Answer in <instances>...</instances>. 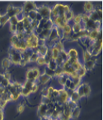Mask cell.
<instances>
[{
  "label": "cell",
  "mask_w": 103,
  "mask_h": 120,
  "mask_svg": "<svg viewBox=\"0 0 103 120\" xmlns=\"http://www.w3.org/2000/svg\"><path fill=\"white\" fill-rule=\"evenodd\" d=\"M31 93V91L30 89H26V88L23 87V86H22V89H21V91H20L21 96H23V97H28Z\"/></svg>",
  "instance_id": "obj_26"
},
{
  "label": "cell",
  "mask_w": 103,
  "mask_h": 120,
  "mask_svg": "<svg viewBox=\"0 0 103 120\" xmlns=\"http://www.w3.org/2000/svg\"><path fill=\"white\" fill-rule=\"evenodd\" d=\"M39 88H40V85L37 82H34V84H33L32 86H31V93H35V92H37L39 90Z\"/></svg>",
  "instance_id": "obj_40"
},
{
  "label": "cell",
  "mask_w": 103,
  "mask_h": 120,
  "mask_svg": "<svg viewBox=\"0 0 103 120\" xmlns=\"http://www.w3.org/2000/svg\"><path fill=\"white\" fill-rule=\"evenodd\" d=\"M96 62V57L91 56L90 59L88 60V61H87L86 62H84L83 65L87 69V71H90L94 68Z\"/></svg>",
  "instance_id": "obj_8"
},
{
  "label": "cell",
  "mask_w": 103,
  "mask_h": 120,
  "mask_svg": "<svg viewBox=\"0 0 103 120\" xmlns=\"http://www.w3.org/2000/svg\"><path fill=\"white\" fill-rule=\"evenodd\" d=\"M37 8H38V6L34 2H25L22 7L23 13L25 16H27L28 14L31 11H37Z\"/></svg>",
  "instance_id": "obj_4"
},
{
  "label": "cell",
  "mask_w": 103,
  "mask_h": 120,
  "mask_svg": "<svg viewBox=\"0 0 103 120\" xmlns=\"http://www.w3.org/2000/svg\"><path fill=\"white\" fill-rule=\"evenodd\" d=\"M55 78H56V81H57L59 85H61V86H63V88H64V85L66 83V82H67V79L69 78V77L67 76V74H64L63 75H61V76L58 77H55Z\"/></svg>",
  "instance_id": "obj_11"
},
{
  "label": "cell",
  "mask_w": 103,
  "mask_h": 120,
  "mask_svg": "<svg viewBox=\"0 0 103 120\" xmlns=\"http://www.w3.org/2000/svg\"><path fill=\"white\" fill-rule=\"evenodd\" d=\"M1 65H2V69L5 70V71H8V69L10 68V65H11V63H10L9 59L7 57V58H5V59H4L2 60Z\"/></svg>",
  "instance_id": "obj_15"
},
{
  "label": "cell",
  "mask_w": 103,
  "mask_h": 120,
  "mask_svg": "<svg viewBox=\"0 0 103 120\" xmlns=\"http://www.w3.org/2000/svg\"><path fill=\"white\" fill-rule=\"evenodd\" d=\"M10 82H11V81L9 80H7V79H4V80H2V82H1V84H0V86H2V88L5 89V88H7L9 86V84L10 83Z\"/></svg>",
  "instance_id": "obj_41"
},
{
  "label": "cell",
  "mask_w": 103,
  "mask_h": 120,
  "mask_svg": "<svg viewBox=\"0 0 103 120\" xmlns=\"http://www.w3.org/2000/svg\"><path fill=\"white\" fill-rule=\"evenodd\" d=\"M28 64V62H27V61H25V59H20V62H19V65H20V66H21V67H24V66H25Z\"/></svg>",
  "instance_id": "obj_48"
},
{
  "label": "cell",
  "mask_w": 103,
  "mask_h": 120,
  "mask_svg": "<svg viewBox=\"0 0 103 120\" xmlns=\"http://www.w3.org/2000/svg\"><path fill=\"white\" fill-rule=\"evenodd\" d=\"M50 80H51V78L49 76H47L46 74H44L43 72V73L40 74V77H38V80H37L36 82H38L39 85H46Z\"/></svg>",
  "instance_id": "obj_7"
},
{
  "label": "cell",
  "mask_w": 103,
  "mask_h": 120,
  "mask_svg": "<svg viewBox=\"0 0 103 120\" xmlns=\"http://www.w3.org/2000/svg\"><path fill=\"white\" fill-rule=\"evenodd\" d=\"M49 95V91H48V87H44L41 90V96L42 97H46Z\"/></svg>",
  "instance_id": "obj_44"
},
{
  "label": "cell",
  "mask_w": 103,
  "mask_h": 120,
  "mask_svg": "<svg viewBox=\"0 0 103 120\" xmlns=\"http://www.w3.org/2000/svg\"><path fill=\"white\" fill-rule=\"evenodd\" d=\"M81 113V109L79 106H77L76 108L72 109L71 110V116H72V119H76L79 117Z\"/></svg>",
  "instance_id": "obj_14"
},
{
  "label": "cell",
  "mask_w": 103,
  "mask_h": 120,
  "mask_svg": "<svg viewBox=\"0 0 103 120\" xmlns=\"http://www.w3.org/2000/svg\"><path fill=\"white\" fill-rule=\"evenodd\" d=\"M102 32V31H99L97 29H93V30H91L89 32H88V35H87V38L91 41H95L96 39V38L98 37L99 32Z\"/></svg>",
  "instance_id": "obj_12"
},
{
  "label": "cell",
  "mask_w": 103,
  "mask_h": 120,
  "mask_svg": "<svg viewBox=\"0 0 103 120\" xmlns=\"http://www.w3.org/2000/svg\"><path fill=\"white\" fill-rule=\"evenodd\" d=\"M40 120H49V119H40Z\"/></svg>",
  "instance_id": "obj_52"
},
{
  "label": "cell",
  "mask_w": 103,
  "mask_h": 120,
  "mask_svg": "<svg viewBox=\"0 0 103 120\" xmlns=\"http://www.w3.org/2000/svg\"><path fill=\"white\" fill-rule=\"evenodd\" d=\"M1 17H2V14H0V19H1Z\"/></svg>",
  "instance_id": "obj_53"
},
{
  "label": "cell",
  "mask_w": 103,
  "mask_h": 120,
  "mask_svg": "<svg viewBox=\"0 0 103 120\" xmlns=\"http://www.w3.org/2000/svg\"><path fill=\"white\" fill-rule=\"evenodd\" d=\"M91 56H91L87 51L84 50V52H83V55H82V58H83L84 63V62H86L87 61H88V60H90V58H91Z\"/></svg>",
  "instance_id": "obj_34"
},
{
  "label": "cell",
  "mask_w": 103,
  "mask_h": 120,
  "mask_svg": "<svg viewBox=\"0 0 103 120\" xmlns=\"http://www.w3.org/2000/svg\"><path fill=\"white\" fill-rule=\"evenodd\" d=\"M25 32V27L23 24L22 21H19L17 24V32Z\"/></svg>",
  "instance_id": "obj_33"
},
{
  "label": "cell",
  "mask_w": 103,
  "mask_h": 120,
  "mask_svg": "<svg viewBox=\"0 0 103 120\" xmlns=\"http://www.w3.org/2000/svg\"><path fill=\"white\" fill-rule=\"evenodd\" d=\"M55 47L60 52L65 50V45L62 41H58V42H56L55 44Z\"/></svg>",
  "instance_id": "obj_25"
},
{
  "label": "cell",
  "mask_w": 103,
  "mask_h": 120,
  "mask_svg": "<svg viewBox=\"0 0 103 120\" xmlns=\"http://www.w3.org/2000/svg\"><path fill=\"white\" fill-rule=\"evenodd\" d=\"M10 31L12 32V34H15L17 32V26H14V25H10Z\"/></svg>",
  "instance_id": "obj_47"
},
{
  "label": "cell",
  "mask_w": 103,
  "mask_h": 120,
  "mask_svg": "<svg viewBox=\"0 0 103 120\" xmlns=\"http://www.w3.org/2000/svg\"><path fill=\"white\" fill-rule=\"evenodd\" d=\"M59 56L60 57L64 60V62H65L66 61H67L68 59H69V56L67 55V51L65 50H63V51H61L60 52V54H59Z\"/></svg>",
  "instance_id": "obj_35"
},
{
  "label": "cell",
  "mask_w": 103,
  "mask_h": 120,
  "mask_svg": "<svg viewBox=\"0 0 103 120\" xmlns=\"http://www.w3.org/2000/svg\"><path fill=\"white\" fill-rule=\"evenodd\" d=\"M0 120H4V111L0 110Z\"/></svg>",
  "instance_id": "obj_49"
},
{
  "label": "cell",
  "mask_w": 103,
  "mask_h": 120,
  "mask_svg": "<svg viewBox=\"0 0 103 120\" xmlns=\"http://www.w3.org/2000/svg\"><path fill=\"white\" fill-rule=\"evenodd\" d=\"M52 101V100L49 98L48 97H42L41 98V101H40V103L41 104H46V105H48Z\"/></svg>",
  "instance_id": "obj_39"
},
{
  "label": "cell",
  "mask_w": 103,
  "mask_h": 120,
  "mask_svg": "<svg viewBox=\"0 0 103 120\" xmlns=\"http://www.w3.org/2000/svg\"><path fill=\"white\" fill-rule=\"evenodd\" d=\"M87 69L85 68H84V66L83 65L82 68H79L78 71H76V74H77V76H78L79 78H81L82 79L84 75L86 74V73H87Z\"/></svg>",
  "instance_id": "obj_21"
},
{
  "label": "cell",
  "mask_w": 103,
  "mask_h": 120,
  "mask_svg": "<svg viewBox=\"0 0 103 120\" xmlns=\"http://www.w3.org/2000/svg\"><path fill=\"white\" fill-rule=\"evenodd\" d=\"M88 20H89V16H88V14L85 13L82 14V22L86 23Z\"/></svg>",
  "instance_id": "obj_42"
},
{
  "label": "cell",
  "mask_w": 103,
  "mask_h": 120,
  "mask_svg": "<svg viewBox=\"0 0 103 120\" xmlns=\"http://www.w3.org/2000/svg\"><path fill=\"white\" fill-rule=\"evenodd\" d=\"M46 66L48 68H49V69L52 70V71H55V70L57 69V68L58 67V64H57L56 61H55V60H54V59L50 60V61L46 64Z\"/></svg>",
  "instance_id": "obj_18"
},
{
  "label": "cell",
  "mask_w": 103,
  "mask_h": 120,
  "mask_svg": "<svg viewBox=\"0 0 103 120\" xmlns=\"http://www.w3.org/2000/svg\"><path fill=\"white\" fill-rule=\"evenodd\" d=\"M72 22V23H81V22H82V14L74 15Z\"/></svg>",
  "instance_id": "obj_30"
},
{
  "label": "cell",
  "mask_w": 103,
  "mask_h": 120,
  "mask_svg": "<svg viewBox=\"0 0 103 120\" xmlns=\"http://www.w3.org/2000/svg\"><path fill=\"white\" fill-rule=\"evenodd\" d=\"M43 72L44 74H46L47 76H49L51 79L55 77V71H52V70H51V69H49V68H48L47 67L44 68V70H43Z\"/></svg>",
  "instance_id": "obj_22"
},
{
  "label": "cell",
  "mask_w": 103,
  "mask_h": 120,
  "mask_svg": "<svg viewBox=\"0 0 103 120\" xmlns=\"http://www.w3.org/2000/svg\"><path fill=\"white\" fill-rule=\"evenodd\" d=\"M3 92H4V88H2V86H0V101H1V99H2Z\"/></svg>",
  "instance_id": "obj_50"
},
{
  "label": "cell",
  "mask_w": 103,
  "mask_h": 120,
  "mask_svg": "<svg viewBox=\"0 0 103 120\" xmlns=\"http://www.w3.org/2000/svg\"><path fill=\"white\" fill-rule=\"evenodd\" d=\"M83 29L82 23H72V34H78Z\"/></svg>",
  "instance_id": "obj_13"
},
{
  "label": "cell",
  "mask_w": 103,
  "mask_h": 120,
  "mask_svg": "<svg viewBox=\"0 0 103 120\" xmlns=\"http://www.w3.org/2000/svg\"><path fill=\"white\" fill-rule=\"evenodd\" d=\"M23 13V10H22V7H16L13 5H9L6 9L5 14L8 15V17H12L14 16H17V15Z\"/></svg>",
  "instance_id": "obj_5"
},
{
  "label": "cell",
  "mask_w": 103,
  "mask_h": 120,
  "mask_svg": "<svg viewBox=\"0 0 103 120\" xmlns=\"http://www.w3.org/2000/svg\"><path fill=\"white\" fill-rule=\"evenodd\" d=\"M37 14H38V12H37V11H30V12L28 14V15H27L26 17L32 22V21L35 20Z\"/></svg>",
  "instance_id": "obj_28"
},
{
  "label": "cell",
  "mask_w": 103,
  "mask_h": 120,
  "mask_svg": "<svg viewBox=\"0 0 103 120\" xmlns=\"http://www.w3.org/2000/svg\"><path fill=\"white\" fill-rule=\"evenodd\" d=\"M9 17L8 15H6L5 14H2V17H1V19H0V26H5L7 22H9Z\"/></svg>",
  "instance_id": "obj_24"
},
{
  "label": "cell",
  "mask_w": 103,
  "mask_h": 120,
  "mask_svg": "<svg viewBox=\"0 0 103 120\" xmlns=\"http://www.w3.org/2000/svg\"><path fill=\"white\" fill-rule=\"evenodd\" d=\"M40 71L38 68L37 67H33L29 68L27 71L26 74H25V78H26V80L28 81H31L34 82L38 80V77L40 75Z\"/></svg>",
  "instance_id": "obj_2"
},
{
  "label": "cell",
  "mask_w": 103,
  "mask_h": 120,
  "mask_svg": "<svg viewBox=\"0 0 103 120\" xmlns=\"http://www.w3.org/2000/svg\"><path fill=\"white\" fill-rule=\"evenodd\" d=\"M47 110H48V106L46 104H41L38 106V115L40 119H45L47 113Z\"/></svg>",
  "instance_id": "obj_6"
},
{
  "label": "cell",
  "mask_w": 103,
  "mask_h": 120,
  "mask_svg": "<svg viewBox=\"0 0 103 120\" xmlns=\"http://www.w3.org/2000/svg\"><path fill=\"white\" fill-rule=\"evenodd\" d=\"M83 89H84V97H86V98L89 97L91 93V89H90V85L87 83V82H84V83H83Z\"/></svg>",
  "instance_id": "obj_17"
},
{
  "label": "cell",
  "mask_w": 103,
  "mask_h": 120,
  "mask_svg": "<svg viewBox=\"0 0 103 120\" xmlns=\"http://www.w3.org/2000/svg\"><path fill=\"white\" fill-rule=\"evenodd\" d=\"M36 63L38 64V65H40V66H44V65H46L45 60H44V57H43V56H39V57H38V60H37Z\"/></svg>",
  "instance_id": "obj_38"
},
{
  "label": "cell",
  "mask_w": 103,
  "mask_h": 120,
  "mask_svg": "<svg viewBox=\"0 0 103 120\" xmlns=\"http://www.w3.org/2000/svg\"><path fill=\"white\" fill-rule=\"evenodd\" d=\"M66 105H67V107L69 109V110H72V109L76 108L77 106H78V104L74 102V101H70V100L69 99V101H67V103L66 104Z\"/></svg>",
  "instance_id": "obj_32"
},
{
  "label": "cell",
  "mask_w": 103,
  "mask_h": 120,
  "mask_svg": "<svg viewBox=\"0 0 103 120\" xmlns=\"http://www.w3.org/2000/svg\"><path fill=\"white\" fill-rule=\"evenodd\" d=\"M71 66H72V68L76 71H78L79 68H81L83 66V64L81 62V61L79 59V60H76V61H75L74 62H72L71 64Z\"/></svg>",
  "instance_id": "obj_23"
},
{
  "label": "cell",
  "mask_w": 103,
  "mask_h": 120,
  "mask_svg": "<svg viewBox=\"0 0 103 120\" xmlns=\"http://www.w3.org/2000/svg\"><path fill=\"white\" fill-rule=\"evenodd\" d=\"M19 41V39L17 38V36L15 35H13L11 37H10V46L14 44H16L17 42Z\"/></svg>",
  "instance_id": "obj_43"
},
{
  "label": "cell",
  "mask_w": 103,
  "mask_h": 120,
  "mask_svg": "<svg viewBox=\"0 0 103 120\" xmlns=\"http://www.w3.org/2000/svg\"><path fill=\"white\" fill-rule=\"evenodd\" d=\"M64 74V69L62 66H58L57 68V69L55 71V77H58L61 76V75H63Z\"/></svg>",
  "instance_id": "obj_29"
},
{
  "label": "cell",
  "mask_w": 103,
  "mask_h": 120,
  "mask_svg": "<svg viewBox=\"0 0 103 120\" xmlns=\"http://www.w3.org/2000/svg\"><path fill=\"white\" fill-rule=\"evenodd\" d=\"M63 32L64 33H67V34H72V25L70 23H67V25H65L63 28Z\"/></svg>",
  "instance_id": "obj_31"
},
{
  "label": "cell",
  "mask_w": 103,
  "mask_h": 120,
  "mask_svg": "<svg viewBox=\"0 0 103 120\" xmlns=\"http://www.w3.org/2000/svg\"><path fill=\"white\" fill-rule=\"evenodd\" d=\"M2 110V109L1 107H0V110Z\"/></svg>",
  "instance_id": "obj_54"
},
{
  "label": "cell",
  "mask_w": 103,
  "mask_h": 120,
  "mask_svg": "<svg viewBox=\"0 0 103 120\" xmlns=\"http://www.w3.org/2000/svg\"><path fill=\"white\" fill-rule=\"evenodd\" d=\"M17 112H19V113H22L24 110H25V106H24V104H20L19 105L17 106Z\"/></svg>",
  "instance_id": "obj_45"
},
{
  "label": "cell",
  "mask_w": 103,
  "mask_h": 120,
  "mask_svg": "<svg viewBox=\"0 0 103 120\" xmlns=\"http://www.w3.org/2000/svg\"><path fill=\"white\" fill-rule=\"evenodd\" d=\"M80 99H81V98L76 90L75 91H73L70 95H69V100L72 101H74V102H76L77 104H78V102L80 101Z\"/></svg>",
  "instance_id": "obj_16"
},
{
  "label": "cell",
  "mask_w": 103,
  "mask_h": 120,
  "mask_svg": "<svg viewBox=\"0 0 103 120\" xmlns=\"http://www.w3.org/2000/svg\"><path fill=\"white\" fill-rule=\"evenodd\" d=\"M5 77H4V75L3 74H0V84H1V82H2V80H4Z\"/></svg>",
  "instance_id": "obj_51"
},
{
  "label": "cell",
  "mask_w": 103,
  "mask_h": 120,
  "mask_svg": "<svg viewBox=\"0 0 103 120\" xmlns=\"http://www.w3.org/2000/svg\"><path fill=\"white\" fill-rule=\"evenodd\" d=\"M54 23L53 21L49 19V20H45V23L43 26V29H47V30H51L54 27Z\"/></svg>",
  "instance_id": "obj_19"
},
{
  "label": "cell",
  "mask_w": 103,
  "mask_h": 120,
  "mask_svg": "<svg viewBox=\"0 0 103 120\" xmlns=\"http://www.w3.org/2000/svg\"><path fill=\"white\" fill-rule=\"evenodd\" d=\"M69 99V95L67 92V90L64 88L58 89V95L53 101L55 104H59L61 105L66 104Z\"/></svg>",
  "instance_id": "obj_1"
},
{
  "label": "cell",
  "mask_w": 103,
  "mask_h": 120,
  "mask_svg": "<svg viewBox=\"0 0 103 120\" xmlns=\"http://www.w3.org/2000/svg\"><path fill=\"white\" fill-rule=\"evenodd\" d=\"M50 50H51V53H52V59L55 60L58 56H59L60 51L58 50L55 46L50 48Z\"/></svg>",
  "instance_id": "obj_20"
},
{
  "label": "cell",
  "mask_w": 103,
  "mask_h": 120,
  "mask_svg": "<svg viewBox=\"0 0 103 120\" xmlns=\"http://www.w3.org/2000/svg\"><path fill=\"white\" fill-rule=\"evenodd\" d=\"M2 74H3V75H4L5 79H7V80H10V78H11V74H10V72H8V71H5V72L2 73Z\"/></svg>",
  "instance_id": "obj_46"
},
{
  "label": "cell",
  "mask_w": 103,
  "mask_h": 120,
  "mask_svg": "<svg viewBox=\"0 0 103 120\" xmlns=\"http://www.w3.org/2000/svg\"><path fill=\"white\" fill-rule=\"evenodd\" d=\"M51 9H52V8L49 7L48 5H43L41 6L38 7L37 12L42 17L43 20H49V19H50Z\"/></svg>",
  "instance_id": "obj_3"
},
{
  "label": "cell",
  "mask_w": 103,
  "mask_h": 120,
  "mask_svg": "<svg viewBox=\"0 0 103 120\" xmlns=\"http://www.w3.org/2000/svg\"><path fill=\"white\" fill-rule=\"evenodd\" d=\"M94 6L93 5V3L90 2H87L84 3V11L85 14H90L91 11H93L94 10Z\"/></svg>",
  "instance_id": "obj_10"
},
{
  "label": "cell",
  "mask_w": 103,
  "mask_h": 120,
  "mask_svg": "<svg viewBox=\"0 0 103 120\" xmlns=\"http://www.w3.org/2000/svg\"><path fill=\"white\" fill-rule=\"evenodd\" d=\"M20 20H18V18L17 16H14L12 17H10L9 19V23L10 25H14V26H17V24L18 23V22H19Z\"/></svg>",
  "instance_id": "obj_37"
},
{
  "label": "cell",
  "mask_w": 103,
  "mask_h": 120,
  "mask_svg": "<svg viewBox=\"0 0 103 120\" xmlns=\"http://www.w3.org/2000/svg\"><path fill=\"white\" fill-rule=\"evenodd\" d=\"M39 57V55L37 52H34L31 55L30 58H29V62H36Z\"/></svg>",
  "instance_id": "obj_36"
},
{
  "label": "cell",
  "mask_w": 103,
  "mask_h": 120,
  "mask_svg": "<svg viewBox=\"0 0 103 120\" xmlns=\"http://www.w3.org/2000/svg\"><path fill=\"white\" fill-rule=\"evenodd\" d=\"M76 91L77 92V93L79 94V95L80 96L81 98H82L84 97V89H83V83H81L78 87L76 88Z\"/></svg>",
  "instance_id": "obj_27"
},
{
  "label": "cell",
  "mask_w": 103,
  "mask_h": 120,
  "mask_svg": "<svg viewBox=\"0 0 103 120\" xmlns=\"http://www.w3.org/2000/svg\"><path fill=\"white\" fill-rule=\"evenodd\" d=\"M69 59H79V54L76 48H69L67 51Z\"/></svg>",
  "instance_id": "obj_9"
}]
</instances>
